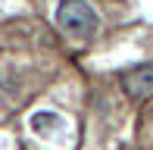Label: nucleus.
I'll list each match as a JSON object with an SVG mask.
<instances>
[{
  "label": "nucleus",
  "mask_w": 153,
  "mask_h": 150,
  "mask_svg": "<svg viewBox=\"0 0 153 150\" xmlns=\"http://www.w3.org/2000/svg\"><path fill=\"white\" fill-rule=\"evenodd\" d=\"M28 128L38 138H53V134H59L66 128V119L59 113H53V110H34L31 119H28Z\"/></svg>",
  "instance_id": "2"
},
{
  "label": "nucleus",
  "mask_w": 153,
  "mask_h": 150,
  "mask_svg": "<svg viewBox=\"0 0 153 150\" xmlns=\"http://www.w3.org/2000/svg\"><path fill=\"white\" fill-rule=\"evenodd\" d=\"M125 91H128L131 97H147V94H153V66L134 69L125 78Z\"/></svg>",
  "instance_id": "3"
},
{
  "label": "nucleus",
  "mask_w": 153,
  "mask_h": 150,
  "mask_svg": "<svg viewBox=\"0 0 153 150\" xmlns=\"http://www.w3.org/2000/svg\"><path fill=\"white\" fill-rule=\"evenodd\" d=\"M56 25L72 41H91L100 28L94 6L88 0H59L56 3Z\"/></svg>",
  "instance_id": "1"
}]
</instances>
